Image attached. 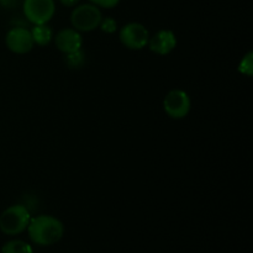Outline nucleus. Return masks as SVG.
I'll list each match as a JSON object with an SVG mask.
<instances>
[{
  "label": "nucleus",
  "instance_id": "nucleus-10",
  "mask_svg": "<svg viewBox=\"0 0 253 253\" xmlns=\"http://www.w3.org/2000/svg\"><path fill=\"white\" fill-rule=\"evenodd\" d=\"M31 36L34 43L39 44V46H47L53 37V32H52L51 27L47 26V24L35 25L31 30Z\"/></svg>",
  "mask_w": 253,
  "mask_h": 253
},
{
  "label": "nucleus",
  "instance_id": "nucleus-16",
  "mask_svg": "<svg viewBox=\"0 0 253 253\" xmlns=\"http://www.w3.org/2000/svg\"><path fill=\"white\" fill-rule=\"evenodd\" d=\"M20 2V0H0V4L5 7H9V9H12V7L17 6Z\"/></svg>",
  "mask_w": 253,
  "mask_h": 253
},
{
  "label": "nucleus",
  "instance_id": "nucleus-11",
  "mask_svg": "<svg viewBox=\"0 0 253 253\" xmlns=\"http://www.w3.org/2000/svg\"><path fill=\"white\" fill-rule=\"evenodd\" d=\"M1 253H34L32 247L21 240H11L2 246Z\"/></svg>",
  "mask_w": 253,
  "mask_h": 253
},
{
  "label": "nucleus",
  "instance_id": "nucleus-9",
  "mask_svg": "<svg viewBox=\"0 0 253 253\" xmlns=\"http://www.w3.org/2000/svg\"><path fill=\"white\" fill-rule=\"evenodd\" d=\"M82 44H83L82 35L74 29H63L56 35V47L64 54L79 51Z\"/></svg>",
  "mask_w": 253,
  "mask_h": 253
},
{
  "label": "nucleus",
  "instance_id": "nucleus-15",
  "mask_svg": "<svg viewBox=\"0 0 253 253\" xmlns=\"http://www.w3.org/2000/svg\"><path fill=\"white\" fill-rule=\"evenodd\" d=\"M91 4L96 5V6L105 7V9H111V7H115L119 4L120 0H89Z\"/></svg>",
  "mask_w": 253,
  "mask_h": 253
},
{
  "label": "nucleus",
  "instance_id": "nucleus-12",
  "mask_svg": "<svg viewBox=\"0 0 253 253\" xmlns=\"http://www.w3.org/2000/svg\"><path fill=\"white\" fill-rule=\"evenodd\" d=\"M239 72L247 77H252L253 74V52H249L244 56L239 64Z\"/></svg>",
  "mask_w": 253,
  "mask_h": 253
},
{
  "label": "nucleus",
  "instance_id": "nucleus-13",
  "mask_svg": "<svg viewBox=\"0 0 253 253\" xmlns=\"http://www.w3.org/2000/svg\"><path fill=\"white\" fill-rule=\"evenodd\" d=\"M66 62L71 68H79L85 62V54L81 49L77 52H73V53H68L66 57Z\"/></svg>",
  "mask_w": 253,
  "mask_h": 253
},
{
  "label": "nucleus",
  "instance_id": "nucleus-3",
  "mask_svg": "<svg viewBox=\"0 0 253 253\" xmlns=\"http://www.w3.org/2000/svg\"><path fill=\"white\" fill-rule=\"evenodd\" d=\"M101 11L94 4H83L77 6L72 11L71 24L74 30L82 32H89L98 29L100 25Z\"/></svg>",
  "mask_w": 253,
  "mask_h": 253
},
{
  "label": "nucleus",
  "instance_id": "nucleus-6",
  "mask_svg": "<svg viewBox=\"0 0 253 253\" xmlns=\"http://www.w3.org/2000/svg\"><path fill=\"white\" fill-rule=\"evenodd\" d=\"M148 30L138 22H130L120 30V41L128 49H142L148 44Z\"/></svg>",
  "mask_w": 253,
  "mask_h": 253
},
{
  "label": "nucleus",
  "instance_id": "nucleus-1",
  "mask_svg": "<svg viewBox=\"0 0 253 253\" xmlns=\"http://www.w3.org/2000/svg\"><path fill=\"white\" fill-rule=\"evenodd\" d=\"M26 230L30 240L39 246H52L64 235L62 221L52 215H39L36 217H31Z\"/></svg>",
  "mask_w": 253,
  "mask_h": 253
},
{
  "label": "nucleus",
  "instance_id": "nucleus-8",
  "mask_svg": "<svg viewBox=\"0 0 253 253\" xmlns=\"http://www.w3.org/2000/svg\"><path fill=\"white\" fill-rule=\"evenodd\" d=\"M148 46L152 52L160 56L170 53L177 46V37L170 30H160L148 40Z\"/></svg>",
  "mask_w": 253,
  "mask_h": 253
},
{
  "label": "nucleus",
  "instance_id": "nucleus-7",
  "mask_svg": "<svg viewBox=\"0 0 253 253\" xmlns=\"http://www.w3.org/2000/svg\"><path fill=\"white\" fill-rule=\"evenodd\" d=\"M7 48L11 52L17 54L27 53L34 47V40H32L31 31L25 26H15L10 30L5 37Z\"/></svg>",
  "mask_w": 253,
  "mask_h": 253
},
{
  "label": "nucleus",
  "instance_id": "nucleus-4",
  "mask_svg": "<svg viewBox=\"0 0 253 253\" xmlns=\"http://www.w3.org/2000/svg\"><path fill=\"white\" fill-rule=\"evenodd\" d=\"M24 15L34 25L47 24L56 12L53 0H24Z\"/></svg>",
  "mask_w": 253,
  "mask_h": 253
},
{
  "label": "nucleus",
  "instance_id": "nucleus-2",
  "mask_svg": "<svg viewBox=\"0 0 253 253\" xmlns=\"http://www.w3.org/2000/svg\"><path fill=\"white\" fill-rule=\"evenodd\" d=\"M30 220H31V212L26 205H11L0 215V230L2 234L15 236L27 229Z\"/></svg>",
  "mask_w": 253,
  "mask_h": 253
},
{
  "label": "nucleus",
  "instance_id": "nucleus-17",
  "mask_svg": "<svg viewBox=\"0 0 253 253\" xmlns=\"http://www.w3.org/2000/svg\"><path fill=\"white\" fill-rule=\"evenodd\" d=\"M78 1L79 0H61L62 4L66 5V6H74Z\"/></svg>",
  "mask_w": 253,
  "mask_h": 253
},
{
  "label": "nucleus",
  "instance_id": "nucleus-14",
  "mask_svg": "<svg viewBox=\"0 0 253 253\" xmlns=\"http://www.w3.org/2000/svg\"><path fill=\"white\" fill-rule=\"evenodd\" d=\"M116 21L114 19H111V17H105V19H101V22L100 25H99V27H101V30H103L104 32H106V34H113V32L116 31Z\"/></svg>",
  "mask_w": 253,
  "mask_h": 253
},
{
  "label": "nucleus",
  "instance_id": "nucleus-5",
  "mask_svg": "<svg viewBox=\"0 0 253 253\" xmlns=\"http://www.w3.org/2000/svg\"><path fill=\"white\" fill-rule=\"evenodd\" d=\"M163 108L169 118L184 119L190 111L189 95L182 89H173L166 95Z\"/></svg>",
  "mask_w": 253,
  "mask_h": 253
}]
</instances>
